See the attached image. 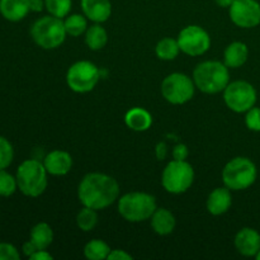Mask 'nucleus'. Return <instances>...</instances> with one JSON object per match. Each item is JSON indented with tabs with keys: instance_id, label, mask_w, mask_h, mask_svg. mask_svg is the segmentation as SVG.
I'll list each match as a JSON object with an SVG mask.
<instances>
[{
	"instance_id": "nucleus-20",
	"label": "nucleus",
	"mask_w": 260,
	"mask_h": 260,
	"mask_svg": "<svg viewBox=\"0 0 260 260\" xmlns=\"http://www.w3.org/2000/svg\"><path fill=\"white\" fill-rule=\"evenodd\" d=\"M124 123L127 124L128 128L134 129V131H147L152 124V117L146 109L136 107V108H132L127 112L126 116H124Z\"/></svg>"
},
{
	"instance_id": "nucleus-1",
	"label": "nucleus",
	"mask_w": 260,
	"mask_h": 260,
	"mask_svg": "<svg viewBox=\"0 0 260 260\" xmlns=\"http://www.w3.org/2000/svg\"><path fill=\"white\" fill-rule=\"evenodd\" d=\"M119 196V185L114 178L102 173H89L81 179L78 197L81 205L94 210H104L113 205Z\"/></svg>"
},
{
	"instance_id": "nucleus-27",
	"label": "nucleus",
	"mask_w": 260,
	"mask_h": 260,
	"mask_svg": "<svg viewBox=\"0 0 260 260\" xmlns=\"http://www.w3.org/2000/svg\"><path fill=\"white\" fill-rule=\"evenodd\" d=\"M45 5L46 10L51 15L62 19V18L68 17L70 13L73 2L71 0H45Z\"/></svg>"
},
{
	"instance_id": "nucleus-14",
	"label": "nucleus",
	"mask_w": 260,
	"mask_h": 260,
	"mask_svg": "<svg viewBox=\"0 0 260 260\" xmlns=\"http://www.w3.org/2000/svg\"><path fill=\"white\" fill-rule=\"evenodd\" d=\"M235 248L241 255L255 256L260 250V234L251 228H244L236 234Z\"/></svg>"
},
{
	"instance_id": "nucleus-6",
	"label": "nucleus",
	"mask_w": 260,
	"mask_h": 260,
	"mask_svg": "<svg viewBox=\"0 0 260 260\" xmlns=\"http://www.w3.org/2000/svg\"><path fill=\"white\" fill-rule=\"evenodd\" d=\"M258 170L255 164L248 157L238 156L225 165L222 180L230 190H244L255 183Z\"/></svg>"
},
{
	"instance_id": "nucleus-30",
	"label": "nucleus",
	"mask_w": 260,
	"mask_h": 260,
	"mask_svg": "<svg viewBox=\"0 0 260 260\" xmlns=\"http://www.w3.org/2000/svg\"><path fill=\"white\" fill-rule=\"evenodd\" d=\"M245 124L250 131L260 132V108L253 107L246 112Z\"/></svg>"
},
{
	"instance_id": "nucleus-28",
	"label": "nucleus",
	"mask_w": 260,
	"mask_h": 260,
	"mask_svg": "<svg viewBox=\"0 0 260 260\" xmlns=\"http://www.w3.org/2000/svg\"><path fill=\"white\" fill-rule=\"evenodd\" d=\"M17 178L5 172L4 169H0V196L9 197L17 190Z\"/></svg>"
},
{
	"instance_id": "nucleus-38",
	"label": "nucleus",
	"mask_w": 260,
	"mask_h": 260,
	"mask_svg": "<svg viewBox=\"0 0 260 260\" xmlns=\"http://www.w3.org/2000/svg\"><path fill=\"white\" fill-rule=\"evenodd\" d=\"M216 4L221 8H230L231 4L234 3V0H215Z\"/></svg>"
},
{
	"instance_id": "nucleus-4",
	"label": "nucleus",
	"mask_w": 260,
	"mask_h": 260,
	"mask_svg": "<svg viewBox=\"0 0 260 260\" xmlns=\"http://www.w3.org/2000/svg\"><path fill=\"white\" fill-rule=\"evenodd\" d=\"M156 201L151 194L142 192H131L118 200V212L128 222H142L154 215Z\"/></svg>"
},
{
	"instance_id": "nucleus-7",
	"label": "nucleus",
	"mask_w": 260,
	"mask_h": 260,
	"mask_svg": "<svg viewBox=\"0 0 260 260\" xmlns=\"http://www.w3.org/2000/svg\"><path fill=\"white\" fill-rule=\"evenodd\" d=\"M194 170L185 160H173L165 167L161 175V184L172 194H182L192 187Z\"/></svg>"
},
{
	"instance_id": "nucleus-22",
	"label": "nucleus",
	"mask_w": 260,
	"mask_h": 260,
	"mask_svg": "<svg viewBox=\"0 0 260 260\" xmlns=\"http://www.w3.org/2000/svg\"><path fill=\"white\" fill-rule=\"evenodd\" d=\"M107 42H108V35L101 24H94L88 27L85 32V43L90 50H102L103 47H106Z\"/></svg>"
},
{
	"instance_id": "nucleus-16",
	"label": "nucleus",
	"mask_w": 260,
	"mask_h": 260,
	"mask_svg": "<svg viewBox=\"0 0 260 260\" xmlns=\"http://www.w3.org/2000/svg\"><path fill=\"white\" fill-rule=\"evenodd\" d=\"M233 205V197L228 187L216 188L207 198V210L211 215L220 216L228 212Z\"/></svg>"
},
{
	"instance_id": "nucleus-36",
	"label": "nucleus",
	"mask_w": 260,
	"mask_h": 260,
	"mask_svg": "<svg viewBox=\"0 0 260 260\" xmlns=\"http://www.w3.org/2000/svg\"><path fill=\"white\" fill-rule=\"evenodd\" d=\"M29 8H30V12H36V13L42 12V10L46 8L45 0H29Z\"/></svg>"
},
{
	"instance_id": "nucleus-5",
	"label": "nucleus",
	"mask_w": 260,
	"mask_h": 260,
	"mask_svg": "<svg viewBox=\"0 0 260 260\" xmlns=\"http://www.w3.org/2000/svg\"><path fill=\"white\" fill-rule=\"evenodd\" d=\"M65 23L61 18L46 15L33 23L30 36L40 47L45 50H53L60 47L66 38Z\"/></svg>"
},
{
	"instance_id": "nucleus-2",
	"label": "nucleus",
	"mask_w": 260,
	"mask_h": 260,
	"mask_svg": "<svg viewBox=\"0 0 260 260\" xmlns=\"http://www.w3.org/2000/svg\"><path fill=\"white\" fill-rule=\"evenodd\" d=\"M196 88L206 94H217L225 90L230 83L229 68L220 61H205L193 71Z\"/></svg>"
},
{
	"instance_id": "nucleus-24",
	"label": "nucleus",
	"mask_w": 260,
	"mask_h": 260,
	"mask_svg": "<svg viewBox=\"0 0 260 260\" xmlns=\"http://www.w3.org/2000/svg\"><path fill=\"white\" fill-rule=\"evenodd\" d=\"M109 253H111V248L108 246V244L99 239L89 241L84 248V255L89 260L108 259Z\"/></svg>"
},
{
	"instance_id": "nucleus-33",
	"label": "nucleus",
	"mask_w": 260,
	"mask_h": 260,
	"mask_svg": "<svg viewBox=\"0 0 260 260\" xmlns=\"http://www.w3.org/2000/svg\"><path fill=\"white\" fill-rule=\"evenodd\" d=\"M109 260H131L132 255L131 254L126 253L124 250H119V249H116V250H111L108 255Z\"/></svg>"
},
{
	"instance_id": "nucleus-23",
	"label": "nucleus",
	"mask_w": 260,
	"mask_h": 260,
	"mask_svg": "<svg viewBox=\"0 0 260 260\" xmlns=\"http://www.w3.org/2000/svg\"><path fill=\"white\" fill-rule=\"evenodd\" d=\"M179 43L178 40H173V38H162L161 41H159L155 47V52L156 56L160 60L170 61L174 60L178 55H179Z\"/></svg>"
},
{
	"instance_id": "nucleus-12",
	"label": "nucleus",
	"mask_w": 260,
	"mask_h": 260,
	"mask_svg": "<svg viewBox=\"0 0 260 260\" xmlns=\"http://www.w3.org/2000/svg\"><path fill=\"white\" fill-rule=\"evenodd\" d=\"M229 14L234 24L240 28H254L260 24V4L256 0H234Z\"/></svg>"
},
{
	"instance_id": "nucleus-29",
	"label": "nucleus",
	"mask_w": 260,
	"mask_h": 260,
	"mask_svg": "<svg viewBox=\"0 0 260 260\" xmlns=\"http://www.w3.org/2000/svg\"><path fill=\"white\" fill-rule=\"evenodd\" d=\"M14 150L5 137L0 136V169H7L13 161Z\"/></svg>"
},
{
	"instance_id": "nucleus-18",
	"label": "nucleus",
	"mask_w": 260,
	"mask_h": 260,
	"mask_svg": "<svg viewBox=\"0 0 260 260\" xmlns=\"http://www.w3.org/2000/svg\"><path fill=\"white\" fill-rule=\"evenodd\" d=\"M248 57V46L244 42H233L226 47L223 53V63L228 68L238 69L246 62Z\"/></svg>"
},
{
	"instance_id": "nucleus-26",
	"label": "nucleus",
	"mask_w": 260,
	"mask_h": 260,
	"mask_svg": "<svg viewBox=\"0 0 260 260\" xmlns=\"http://www.w3.org/2000/svg\"><path fill=\"white\" fill-rule=\"evenodd\" d=\"M63 23H65L66 33L73 37H79L88 29V20L84 15L80 14L68 15Z\"/></svg>"
},
{
	"instance_id": "nucleus-37",
	"label": "nucleus",
	"mask_w": 260,
	"mask_h": 260,
	"mask_svg": "<svg viewBox=\"0 0 260 260\" xmlns=\"http://www.w3.org/2000/svg\"><path fill=\"white\" fill-rule=\"evenodd\" d=\"M29 259L32 260H52V255L50 253H47L46 250H37L33 255L29 256Z\"/></svg>"
},
{
	"instance_id": "nucleus-21",
	"label": "nucleus",
	"mask_w": 260,
	"mask_h": 260,
	"mask_svg": "<svg viewBox=\"0 0 260 260\" xmlns=\"http://www.w3.org/2000/svg\"><path fill=\"white\" fill-rule=\"evenodd\" d=\"M30 240L38 250H46L53 241V231L46 222H40L30 230Z\"/></svg>"
},
{
	"instance_id": "nucleus-25",
	"label": "nucleus",
	"mask_w": 260,
	"mask_h": 260,
	"mask_svg": "<svg viewBox=\"0 0 260 260\" xmlns=\"http://www.w3.org/2000/svg\"><path fill=\"white\" fill-rule=\"evenodd\" d=\"M96 223H98V213L94 208L84 206V208H81L76 215V225L84 233H89L93 230Z\"/></svg>"
},
{
	"instance_id": "nucleus-15",
	"label": "nucleus",
	"mask_w": 260,
	"mask_h": 260,
	"mask_svg": "<svg viewBox=\"0 0 260 260\" xmlns=\"http://www.w3.org/2000/svg\"><path fill=\"white\" fill-rule=\"evenodd\" d=\"M80 4L84 15L91 22H107L112 14L111 0H81Z\"/></svg>"
},
{
	"instance_id": "nucleus-39",
	"label": "nucleus",
	"mask_w": 260,
	"mask_h": 260,
	"mask_svg": "<svg viewBox=\"0 0 260 260\" xmlns=\"http://www.w3.org/2000/svg\"><path fill=\"white\" fill-rule=\"evenodd\" d=\"M255 258H256V260H260V250L258 251V253H256V255H255Z\"/></svg>"
},
{
	"instance_id": "nucleus-35",
	"label": "nucleus",
	"mask_w": 260,
	"mask_h": 260,
	"mask_svg": "<svg viewBox=\"0 0 260 260\" xmlns=\"http://www.w3.org/2000/svg\"><path fill=\"white\" fill-rule=\"evenodd\" d=\"M155 152H156L157 160H164L167 157L168 154V146L165 142H159L156 145V149H155Z\"/></svg>"
},
{
	"instance_id": "nucleus-17",
	"label": "nucleus",
	"mask_w": 260,
	"mask_h": 260,
	"mask_svg": "<svg viewBox=\"0 0 260 260\" xmlns=\"http://www.w3.org/2000/svg\"><path fill=\"white\" fill-rule=\"evenodd\" d=\"M29 12V0H0V13L10 22H19Z\"/></svg>"
},
{
	"instance_id": "nucleus-19",
	"label": "nucleus",
	"mask_w": 260,
	"mask_h": 260,
	"mask_svg": "<svg viewBox=\"0 0 260 260\" xmlns=\"http://www.w3.org/2000/svg\"><path fill=\"white\" fill-rule=\"evenodd\" d=\"M151 226L157 235H169L175 228L174 215L167 208H156L154 215L151 216Z\"/></svg>"
},
{
	"instance_id": "nucleus-34",
	"label": "nucleus",
	"mask_w": 260,
	"mask_h": 260,
	"mask_svg": "<svg viewBox=\"0 0 260 260\" xmlns=\"http://www.w3.org/2000/svg\"><path fill=\"white\" fill-rule=\"evenodd\" d=\"M22 250H23V254H24L25 256H28V258H29L30 255H33V254H35L36 251L38 250V248L35 245V243H33V241L29 239V240H28L27 243L23 244Z\"/></svg>"
},
{
	"instance_id": "nucleus-31",
	"label": "nucleus",
	"mask_w": 260,
	"mask_h": 260,
	"mask_svg": "<svg viewBox=\"0 0 260 260\" xmlns=\"http://www.w3.org/2000/svg\"><path fill=\"white\" fill-rule=\"evenodd\" d=\"M19 251L14 245L8 243H0V260H19Z\"/></svg>"
},
{
	"instance_id": "nucleus-10",
	"label": "nucleus",
	"mask_w": 260,
	"mask_h": 260,
	"mask_svg": "<svg viewBox=\"0 0 260 260\" xmlns=\"http://www.w3.org/2000/svg\"><path fill=\"white\" fill-rule=\"evenodd\" d=\"M194 81L182 73L168 75L161 83V94L172 104H184L194 95Z\"/></svg>"
},
{
	"instance_id": "nucleus-11",
	"label": "nucleus",
	"mask_w": 260,
	"mask_h": 260,
	"mask_svg": "<svg viewBox=\"0 0 260 260\" xmlns=\"http://www.w3.org/2000/svg\"><path fill=\"white\" fill-rule=\"evenodd\" d=\"M178 43L185 55L201 56L210 50L211 37L200 25H188L180 30Z\"/></svg>"
},
{
	"instance_id": "nucleus-9",
	"label": "nucleus",
	"mask_w": 260,
	"mask_h": 260,
	"mask_svg": "<svg viewBox=\"0 0 260 260\" xmlns=\"http://www.w3.org/2000/svg\"><path fill=\"white\" fill-rule=\"evenodd\" d=\"M223 101L233 112L245 113L255 106L256 90L245 80L233 81L223 90Z\"/></svg>"
},
{
	"instance_id": "nucleus-32",
	"label": "nucleus",
	"mask_w": 260,
	"mask_h": 260,
	"mask_svg": "<svg viewBox=\"0 0 260 260\" xmlns=\"http://www.w3.org/2000/svg\"><path fill=\"white\" fill-rule=\"evenodd\" d=\"M189 155V151H188V147L185 146L184 144H179L174 147L173 150V157L174 160H185Z\"/></svg>"
},
{
	"instance_id": "nucleus-13",
	"label": "nucleus",
	"mask_w": 260,
	"mask_h": 260,
	"mask_svg": "<svg viewBox=\"0 0 260 260\" xmlns=\"http://www.w3.org/2000/svg\"><path fill=\"white\" fill-rule=\"evenodd\" d=\"M43 165L48 174L61 177V175H66L71 170L73 157L69 152L62 151V150H53L50 154L46 155Z\"/></svg>"
},
{
	"instance_id": "nucleus-8",
	"label": "nucleus",
	"mask_w": 260,
	"mask_h": 260,
	"mask_svg": "<svg viewBox=\"0 0 260 260\" xmlns=\"http://www.w3.org/2000/svg\"><path fill=\"white\" fill-rule=\"evenodd\" d=\"M101 79L99 69L90 61H78L69 68L66 83L75 93L91 91Z\"/></svg>"
},
{
	"instance_id": "nucleus-3",
	"label": "nucleus",
	"mask_w": 260,
	"mask_h": 260,
	"mask_svg": "<svg viewBox=\"0 0 260 260\" xmlns=\"http://www.w3.org/2000/svg\"><path fill=\"white\" fill-rule=\"evenodd\" d=\"M47 174L43 162L36 159L25 160L17 169L18 189L27 197H38L47 188Z\"/></svg>"
}]
</instances>
